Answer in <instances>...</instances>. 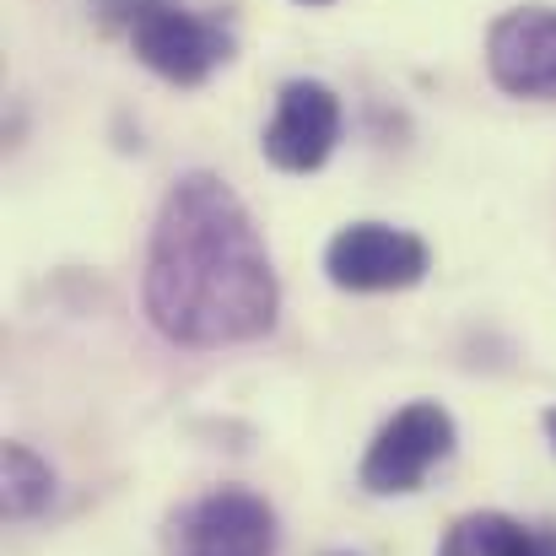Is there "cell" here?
<instances>
[{
    "mask_svg": "<svg viewBox=\"0 0 556 556\" xmlns=\"http://www.w3.org/2000/svg\"><path fill=\"white\" fill-rule=\"evenodd\" d=\"M141 303L157 336L194 352L243 346L276 330L281 281L270 249L222 174L194 168L163 194L147 243Z\"/></svg>",
    "mask_w": 556,
    "mask_h": 556,
    "instance_id": "obj_1",
    "label": "cell"
},
{
    "mask_svg": "<svg viewBox=\"0 0 556 556\" xmlns=\"http://www.w3.org/2000/svg\"><path fill=\"white\" fill-rule=\"evenodd\" d=\"M454 454V416L438 400H410L394 410L363 454V486L372 497H405L427 481L432 465Z\"/></svg>",
    "mask_w": 556,
    "mask_h": 556,
    "instance_id": "obj_2",
    "label": "cell"
},
{
    "mask_svg": "<svg viewBox=\"0 0 556 556\" xmlns=\"http://www.w3.org/2000/svg\"><path fill=\"white\" fill-rule=\"evenodd\" d=\"M427 270H432L427 243L389 222H352L325 249V276L341 292H405Z\"/></svg>",
    "mask_w": 556,
    "mask_h": 556,
    "instance_id": "obj_3",
    "label": "cell"
},
{
    "mask_svg": "<svg viewBox=\"0 0 556 556\" xmlns=\"http://www.w3.org/2000/svg\"><path fill=\"white\" fill-rule=\"evenodd\" d=\"M341 141V98L336 87L314 81V76H298L276 92V114L260 136V152L281 168V174H314L330 163Z\"/></svg>",
    "mask_w": 556,
    "mask_h": 556,
    "instance_id": "obj_4",
    "label": "cell"
},
{
    "mask_svg": "<svg viewBox=\"0 0 556 556\" xmlns=\"http://www.w3.org/2000/svg\"><path fill=\"white\" fill-rule=\"evenodd\" d=\"M486 76L508 98H556V5H514L486 27Z\"/></svg>",
    "mask_w": 556,
    "mask_h": 556,
    "instance_id": "obj_5",
    "label": "cell"
},
{
    "mask_svg": "<svg viewBox=\"0 0 556 556\" xmlns=\"http://www.w3.org/2000/svg\"><path fill=\"white\" fill-rule=\"evenodd\" d=\"M130 43H136V60L147 71H157L163 81H174V87H200L232 54L227 27L205 22L200 11H189L185 0H168L163 11H152L130 33Z\"/></svg>",
    "mask_w": 556,
    "mask_h": 556,
    "instance_id": "obj_6",
    "label": "cell"
},
{
    "mask_svg": "<svg viewBox=\"0 0 556 556\" xmlns=\"http://www.w3.org/2000/svg\"><path fill=\"white\" fill-rule=\"evenodd\" d=\"M179 556H276V514L243 486H216L179 519Z\"/></svg>",
    "mask_w": 556,
    "mask_h": 556,
    "instance_id": "obj_7",
    "label": "cell"
},
{
    "mask_svg": "<svg viewBox=\"0 0 556 556\" xmlns=\"http://www.w3.org/2000/svg\"><path fill=\"white\" fill-rule=\"evenodd\" d=\"M438 556H535V530L508 514H465L448 525Z\"/></svg>",
    "mask_w": 556,
    "mask_h": 556,
    "instance_id": "obj_8",
    "label": "cell"
},
{
    "mask_svg": "<svg viewBox=\"0 0 556 556\" xmlns=\"http://www.w3.org/2000/svg\"><path fill=\"white\" fill-rule=\"evenodd\" d=\"M49 503H54V470L27 443H5V459H0V508H5V519L11 525L38 519Z\"/></svg>",
    "mask_w": 556,
    "mask_h": 556,
    "instance_id": "obj_9",
    "label": "cell"
},
{
    "mask_svg": "<svg viewBox=\"0 0 556 556\" xmlns=\"http://www.w3.org/2000/svg\"><path fill=\"white\" fill-rule=\"evenodd\" d=\"M168 0H92V11H98V22L103 27H119V33H136L152 11H163Z\"/></svg>",
    "mask_w": 556,
    "mask_h": 556,
    "instance_id": "obj_10",
    "label": "cell"
},
{
    "mask_svg": "<svg viewBox=\"0 0 556 556\" xmlns=\"http://www.w3.org/2000/svg\"><path fill=\"white\" fill-rule=\"evenodd\" d=\"M535 556H556V525H541V530H535Z\"/></svg>",
    "mask_w": 556,
    "mask_h": 556,
    "instance_id": "obj_11",
    "label": "cell"
},
{
    "mask_svg": "<svg viewBox=\"0 0 556 556\" xmlns=\"http://www.w3.org/2000/svg\"><path fill=\"white\" fill-rule=\"evenodd\" d=\"M546 432H552V443H556V405L546 410Z\"/></svg>",
    "mask_w": 556,
    "mask_h": 556,
    "instance_id": "obj_12",
    "label": "cell"
},
{
    "mask_svg": "<svg viewBox=\"0 0 556 556\" xmlns=\"http://www.w3.org/2000/svg\"><path fill=\"white\" fill-rule=\"evenodd\" d=\"M298 5H330V0H298Z\"/></svg>",
    "mask_w": 556,
    "mask_h": 556,
    "instance_id": "obj_13",
    "label": "cell"
}]
</instances>
